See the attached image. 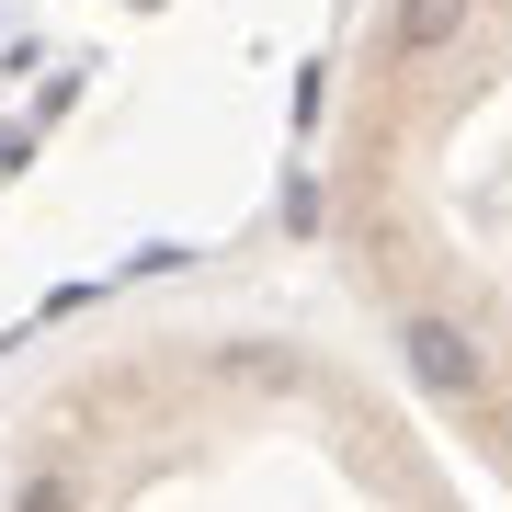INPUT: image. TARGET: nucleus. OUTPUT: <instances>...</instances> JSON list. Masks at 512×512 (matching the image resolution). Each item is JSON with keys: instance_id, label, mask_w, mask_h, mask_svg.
Returning a JSON list of instances; mask_svg holds the SVG:
<instances>
[{"instance_id": "obj_1", "label": "nucleus", "mask_w": 512, "mask_h": 512, "mask_svg": "<svg viewBox=\"0 0 512 512\" xmlns=\"http://www.w3.org/2000/svg\"><path fill=\"white\" fill-rule=\"evenodd\" d=\"M467 12H478V0H399V12H387V46H399V57H444L467 35Z\"/></svg>"}]
</instances>
